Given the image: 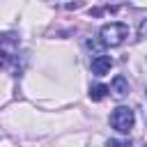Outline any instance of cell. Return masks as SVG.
<instances>
[{"instance_id": "1", "label": "cell", "mask_w": 147, "mask_h": 147, "mask_svg": "<svg viewBox=\"0 0 147 147\" xmlns=\"http://www.w3.org/2000/svg\"><path fill=\"white\" fill-rule=\"evenodd\" d=\"M101 41L106 46H122L124 39L129 37V25L119 23V21H113V23H106L101 25V32H99Z\"/></svg>"}, {"instance_id": "2", "label": "cell", "mask_w": 147, "mask_h": 147, "mask_svg": "<svg viewBox=\"0 0 147 147\" xmlns=\"http://www.w3.org/2000/svg\"><path fill=\"white\" fill-rule=\"evenodd\" d=\"M136 124V113L129 108V106H117L113 113H110V126L119 133H129Z\"/></svg>"}, {"instance_id": "3", "label": "cell", "mask_w": 147, "mask_h": 147, "mask_svg": "<svg viewBox=\"0 0 147 147\" xmlns=\"http://www.w3.org/2000/svg\"><path fill=\"white\" fill-rule=\"evenodd\" d=\"M110 67H113L110 55L99 53V55H94V57H92V74H94V76H106V74L110 71Z\"/></svg>"}, {"instance_id": "4", "label": "cell", "mask_w": 147, "mask_h": 147, "mask_svg": "<svg viewBox=\"0 0 147 147\" xmlns=\"http://www.w3.org/2000/svg\"><path fill=\"white\" fill-rule=\"evenodd\" d=\"M108 90H110V94H113V96H115L117 101H122V99H124V96L129 94V80H126L124 76H115Z\"/></svg>"}, {"instance_id": "5", "label": "cell", "mask_w": 147, "mask_h": 147, "mask_svg": "<svg viewBox=\"0 0 147 147\" xmlns=\"http://www.w3.org/2000/svg\"><path fill=\"white\" fill-rule=\"evenodd\" d=\"M106 94H110L108 85H103V83L90 85V99H92V101H101V99H106Z\"/></svg>"}, {"instance_id": "6", "label": "cell", "mask_w": 147, "mask_h": 147, "mask_svg": "<svg viewBox=\"0 0 147 147\" xmlns=\"http://www.w3.org/2000/svg\"><path fill=\"white\" fill-rule=\"evenodd\" d=\"M106 147H131V140H126V138H110L108 142H106Z\"/></svg>"}, {"instance_id": "7", "label": "cell", "mask_w": 147, "mask_h": 147, "mask_svg": "<svg viewBox=\"0 0 147 147\" xmlns=\"http://www.w3.org/2000/svg\"><path fill=\"white\" fill-rule=\"evenodd\" d=\"M138 34H140V39H145V41H147V18H142V21H140V25H138Z\"/></svg>"}, {"instance_id": "8", "label": "cell", "mask_w": 147, "mask_h": 147, "mask_svg": "<svg viewBox=\"0 0 147 147\" xmlns=\"http://www.w3.org/2000/svg\"><path fill=\"white\" fill-rule=\"evenodd\" d=\"M145 147H147V145H145Z\"/></svg>"}]
</instances>
